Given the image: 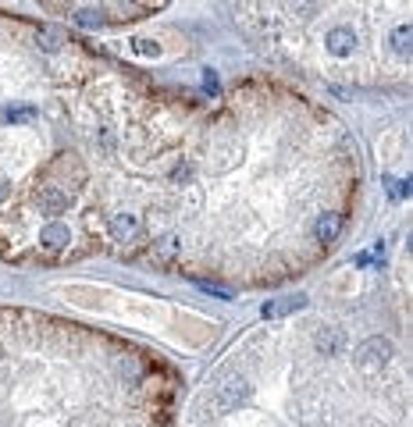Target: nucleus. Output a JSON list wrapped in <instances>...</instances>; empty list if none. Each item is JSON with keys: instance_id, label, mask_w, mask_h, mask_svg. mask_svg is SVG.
<instances>
[{"instance_id": "obj_2", "label": "nucleus", "mask_w": 413, "mask_h": 427, "mask_svg": "<svg viewBox=\"0 0 413 427\" xmlns=\"http://www.w3.org/2000/svg\"><path fill=\"white\" fill-rule=\"evenodd\" d=\"M111 61L50 21L0 11V185L86 146Z\"/></svg>"}, {"instance_id": "obj_5", "label": "nucleus", "mask_w": 413, "mask_h": 427, "mask_svg": "<svg viewBox=\"0 0 413 427\" xmlns=\"http://www.w3.org/2000/svg\"><path fill=\"white\" fill-rule=\"evenodd\" d=\"M246 399H250V381H246L242 374H232L229 381H221L211 392L206 406H211V413H235Z\"/></svg>"}, {"instance_id": "obj_4", "label": "nucleus", "mask_w": 413, "mask_h": 427, "mask_svg": "<svg viewBox=\"0 0 413 427\" xmlns=\"http://www.w3.org/2000/svg\"><path fill=\"white\" fill-rule=\"evenodd\" d=\"M39 8L75 25H129L168 8V0H39Z\"/></svg>"}, {"instance_id": "obj_3", "label": "nucleus", "mask_w": 413, "mask_h": 427, "mask_svg": "<svg viewBox=\"0 0 413 427\" xmlns=\"http://www.w3.org/2000/svg\"><path fill=\"white\" fill-rule=\"evenodd\" d=\"M257 50L339 85L410 82V0H224Z\"/></svg>"}, {"instance_id": "obj_1", "label": "nucleus", "mask_w": 413, "mask_h": 427, "mask_svg": "<svg viewBox=\"0 0 413 427\" xmlns=\"http://www.w3.org/2000/svg\"><path fill=\"white\" fill-rule=\"evenodd\" d=\"M346 128L275 79L178 93L168 132L129 171H89L96 249L203 285H275L324 260L357 196Z\"/></svg>"}]
</instances>
